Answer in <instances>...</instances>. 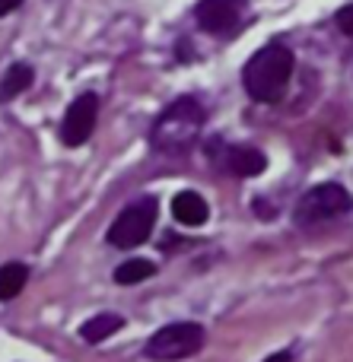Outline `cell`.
Masks as SVG:
<instances>
[{
  "label": "cell",
  "instance_id": "obj_1",
  "mask_svg": "<svg viewBox=\"0 0 353 362\" xmlns=\"http://www.w3.org/2000/svg\"><path fill=\"white\" fill-rule=\"evenodd\" d=\"M204 105L191 95H182L175 99L163 115L156 118L150 131V140H153V150L156 153H166V156H182L188 153L191 146L197 144L204 131Z\"/></svg>",
  "mask_w": 353,
  "mask_h": 362
},
{
  "label": "cell",
  "instance_id": "obj_10",
  "mask_svg": "<svg viewBox=\"0 0 353 362\" xmlns=\"http://www.w3.org/2000/svg\"><path fill=\"white\" fill-rule=\"evenodd\" d=\"M121 327H125V318L115 312H105V315L89 318L86 325L80 327V337L86 340V344H102V340H108L115 331H121Z\"/></svg>",
  "mask_w": 353,
  "mask_h": 362
},
{
  "label": "cell",
  "instance_id": "obj_16",
  "mask_svg": "<svg viewBox=\"0 0 353 362\" xmlns=\"http://www.w3.org/2000/svg\"><path fill=\"white\" fill-rule=\"evenodd\" d=\"M265 362H293V353L290 350H280V353H274V356H267Z\"/></svg>",
  "mask_w": 353,
  "mask_h": 362
},
{
  "label": "cell",
  "instance_id": "obj_2",
  "mask_svg": "<svg viewBox=\"0 0 353 362\" xmlns=\"http://www.w3.org/2000/svg\"><path fill=\"white\" fill-rule=\"evenodd\" d=\"M290 76H293V51L280 42L265 45L261 51H255L248 57L245 70H242L245 93L255 102H277L287 93Z\"/></svg>",
  "mask_w": 353,
  "mask_h": 362
},
{
  "label": "cell",
  "instance_id": "obj_13",
  "mask_svg": "<svg viewBox=\"0 0 353 362\" xmlns=\"http://www.w3.org/2000/svg\"><path fill=\"white\" fill-rule=\"evenodd\" d=\"M153 274H156V267H153L150 261H144V257H131V261H125L121 267H115V283H121V286H134V283L150 280Z\"/></svg>",
  "mask_w": 353,
  "mask_h": 362
},
{
  "label": "cell",
  "instance_id": "obj_8",
  "mask_svg": "<svg viewBox=\"0 0 353 362\" xmlns=\"http://www.w3.org/2000/svg\"><path fill=\"white\" fill-rule=\"evenodd\" d=\"M207 153L236 178H255L267 169L265 153H258L255 146H223V144L216 146L214 144V150H207Z\"/></svg>",
  "mask_w": 353,
  "mask_h": 362
},
{
  "label": "cell",
  "instance_id": "obj_5",
  "mask_svg": "<svg viewBox=\"0 0 353 362\" xmlns=\"http://www.w3.org/2000/svg\"><path fill=\"white\" fill-rule=\"evenodd\" d=\"M156 216H159V204L156 197H144V200H134L131 206L118 213L112 226H108V245L115 248H137L150 238L153 226H156Z\"/></svg>",
  "mask_w": 353,
  "mask_h": 362
},
{
  "label": "cell",
  "instance_id": "obj_4",
  "mask_svg": "<svg viewBox=\"0 0 353 362\" xmlns=\"http://www.w3.org/2000/svg\"><path fill=\"white\" fill-rule=\"evenodd\" d=\"M204 346V327L195 321H175L166 325L146 340V356L156 362H178L195 356Z\"/></svg>",
  "mask_w": 353,
  "mask_h": 362
},
{
  "label": "cell",
  "instance_id": "obj_3",
  "mask_svg": "<svg viewBox=\"0 0 353 362\" xmlns=\"http://www.w3.org/2000/svg\"><path fill=\"white\" fill-rule=\"evenodd\" d=\"M353 206V197L344 185L337 181H322V185L309 187L296 204V223L299 226H316V223H328V219L344 216Z\"/></svg>",
  "mask_w": 353,
  "mask_h": 362
},
{
  "label": "cell",
  "instance_id": "obj_14",
  "mask_svg": "<svg viewBox=\"0 0 353 362\" xmlns=\"http://www.w3.org/2000/svg\"><path fill=\"white\" fill-rule=\"evenodd\" d=\"M337 29L344 32V35H350L353 38V4H347V6H341V10H337Z\"/></svg>",
  "mask_w": 353,
  "mask_h": 362
},
{
  "label": "cell",
  "instance_id": "obj_6",
  "mask_svg": "<svg viewBox=\"0 0 353 362\" xmlns=\"http://www.w3.org/2000/svg\"><path fill=\"white\" fill-rule=\"evenodd\" d=\"M96 115H99V95L83 93L67 105L61 121V144L64 146H83L96 127Z\"/></svg>",
  "mask_w": 353,
  "mask_h": 362
},
{
  "label": "cell",
  "instance_id": "obj_7",
  "mask_svg": "<svg viewBox=\"0 0 353 362\" xmlns=\"http://www.w3.org/2000/svg\"><path fill=\"white\" fill-rule=\"evenodd\" d=\"M242 13H245L242 0H201L195 16L197 25L210 35H233L242 25Z\"/></svg>",
  "mask_w": 353,
  "mask_h": 362
},
{
  "label": "cell",
  "instance_id": "obj_12",
  "mask_svg": "<svg viewBox=\"0 0 353 362\" xmlns=\"http://www.w3.org/2000/svg\"><path fill=\"white\" fill-rule=\"evenodd\" d=\"M25 283H29V267H25V264H19V261L4 264V267H0V302L16 299L25 289Z\"/></svg>",
  "mask_w": 353,
  "mask_h": 362
},
{
  "label": "cell",
  "instance_id": "obj_15",
  "mask_svg": "<svg viewBox=\"0 0 353 362\" xmlns=\"http://www.w3.org/2000/svg\"><path fill=\"white\" fill-rule=\"evenodd\" d=\"M19 4H23V0H0V16H6V13H13Z\"/></svg>",
  "mask_w": 353,
  "mask_h": 362
},
{
  "label": "cell",
  "instance_id": "obj_11",
  "mask_svg": "<svg viewBox=\"0 0 353 362\" xmlns=\"http://www.w3.org/2000/svg\"><path fill=\"white\" fill-rule=\"evenodd\" d=\"M32 80H35V70L29 64H13L4 74V80H0V102H10L16 95H23L32 86Z\"/></svg>",
  "mask_w": 353,
  "mask_h": 362
},
{
  "label": "cell",
  "instance_id": "obj_9",
  "mask_svg": "<svg viewBox=\"0 0 353 362\" xmlns=\"http://www.w3.org/2000/svg\"><path fill=\"white\" fill-rule=\"evenodd\" d=\"M172 216H175L182 226L197 229V226L207 223L210 206L197 191H182V194H175V200H172Z\"/></svg>",
  "mask_w": 353,
  "mask_h": 362
}]
</instances>
